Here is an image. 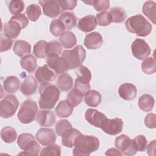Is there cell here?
I'll return each instance as SVG.
<instances>
[{
  "instance_id": "obj_14",
  "label": "cell",
  "mask_w": 156,
  "mask_h": 156,
  "mask_svg": "<svg viewBox=\"0 0 156 156\" xmlns=\"http://www.w3.org/2000/svg\"><path fill=\"white\" fill-rule=\"evenodd\" d=\"M39 4L43 8L44 15L49 18H55L60 13V7L58 0L39 1Z\"/></svg>"
},
{
  "instance_id": "obj_16",
  "label": "cell",
  "mask_w": 156,
  "mask_h": 156,
  "mask_svg": "<svg viewBox=\"0 0 156 156\" xmlns=\"http://www.w3.org/2000/svg\"><path fill=\"white\" fill-rule=\"evenodd\" d=\"M85 118L90 124L99 128L101 127L102 124L107 118L104 113L93 108H88L86 110Z\"/></svg>"
},
{
  "instance_id": "obj_4",
  "label": "cell",
  "mask_w": 156,
  "mask_h": 156,
  "mask_svg": "<svg viewBox=\"0 0 156 156\" xmlns=\"http://www.w3.org/2000/svg\"><path fill=\"white\" fill-rule=\"evenodd\" d=\"M62 57L66 62L68 69H74L82 66L86 57V51L82 46L77 45L71 50H65Z\"/></svg>"
},
{
  "instance_id": "obj_49",
  "label": "cell",
  "mask_w": 156,
  "mask_h": 156,
  "mask_svg": "<svg viewBox=\"0 0 156 156\" xmlns=\"http://www.w3.org/2000/svg\"><path fill=\"white\" fill-rule=\"evenodd\" d=\"M60 7L62 11L67 10H73L77 3V1L76 0H58Z\"/></svg>"
},
{
  "instance_id": "obj_48",
  "label": "cell",
  "mask_w": 156,
  "mask_h": 156,
  "mask_svg": "<svg viewBox=\"0 0 156 156\" xmlns=\"http://www.w3.org/2000/svg\"><path fill=\"white\" fill-rule=\"evenodd\" d=\"M13 44V40L10 38L6 37L4 34L0 36V51L4 52L11 49Z\"/></svg>"
},
{
  "instance_id": "obj_45",
  "label": "cell",
  "mask_w": 156,
  "mask_h": 156,
  "mask_svg": "<svg viewBox=\"0 0 156 156\" xmlns=\"http://www.w3.org/2000/svg\"><path fill=\"white\" fill-rule=\"evenodd\" d=\"M83 2L93 5L94 9L98 12H102L110 7V1L108 0H93L83 1Z\"/></svg>"
},
{
  "instance_id": "obj_40",
  "label": "cell",
  "mask_w": 156,
  "mask_h": 156,
  "mask_svg": "<svg viewBox=\"0 0 156 156\" xmlns=\"http://www.w3.org/2000/svg\"><path fill=\"white\" fill-rule=\"evenodd\" d=\"M48 42L45 40H40L37 42L33 49V53L35 57L39 58L46 57V46Z\"/></svg>"
},
{
  "instance_id": "obj_23",
  "label": "cell",
  "mask_w": 156,
  "mask_h": 156,
  "mask_svg": "<svg viewBox=\"0 0 156 156\" xmlns=\"http://www.w3.org/2000/svg\"><path fill=\"white\" fill-rule=\"evenodd\" d=\"M80 133L81 132L79 130L73 127L66 130L61 136L62 145L66 147L72 148L74 146L76 138Z\"/></svg>"
},
{
  "instance_id": "obj_34",
  "label": "cell",
  "mask_w": 156,
  "mask_h": 156,
  "mask_svg": "<svg viewBox=\"0 0 156 156\" xmlns=\"http://www.w3.org/2000/svg\"><path fill=\"white\" fill-rule=\"evenodd\" d=\"M156 4L153 1H146L142 7V12L146 17H147L154 24H155Z\"/></svg>"
},
{
  "instance_id": "obj_29",
  "label": "cell",
  "mask_w": 156,
  "mask_h": 156,
  "mask_svg": "<svg viewBox=\"0 0 156 156\" xmlns=\"http://www.w3.org/2000/svg\"><path fill=\"white\" fill-rule=\"evenodd\" d=\"M20 81L19 79L15 76H8L4 80L3 87L7 93H13L18 91L20 88Z\"/></svg>"
},
{
  "instance_id": "obj_5",
  "label": "cell",
  "mask_w": 156,
  "mask_h": 156,
  "mask_svg": "<svg viewBox=\"0 0 156 156\" xmlns=\"http://www.w3.org/2000/svg\"><path fill=\"white\" fill-rule=\"evenodd\" d=\"M17 144L20 148L24 151L20 154L27 155H38L40 151L41 147L34 136L29 133L20 134L17 138Z\"/></svg>"
},
{
  "instance_id": "obj_41",
  "label": "cell",
  "mask_w": 156,
  "mask_h": 156,
  "mask_svg": "<svg viewBox=\"0 0 156 156\" xmlns=\"http://www.w3.org/2000/svg\"><path fill=\"white\" fill-rule=\"evenodd\" d=\"M62 47L61 44L57 40L48 43L46 46V57L53 55L62 54Z\"/></svg>"
},
{
  "instance_id": "obj_47",
  "label": "cell",
  "mask_w": 156,
  "mask_h": 156,
  "mask_svg": "<svg viewBox=\"0 0 156 156\" xmlns=\"http://www.w3.org/2000/svg\"><path fill=\"white\" fill-rule=\"evenodd\" d=\"M72 127L73 126L69 121L66 119H61L55 125V132L58 136H62L66 130Z\"/></svg>"
},
{
  "instance_id": "obj_12",
  "label": "cell",
  "mask_w": 156,
  "mask_h": 156,
  "mask_svg": "<svg viewBox=\"0 0 156 156\" xmlns=\"http://www.w3.org/2000/svg\"><path fill=\"white\" fill-rule=\"evenodd\" d=\"M123 121L121 118H116L113 119L107 118L101 126V129L107 134L110 135H116L122 130Z\"/></svg>"
},
{
  "instance_id": "obj_21",
  "label": "cell",
  "mask_w": 156,
  "mask_h": 156,
  "mask_svg": "<svg viewBox=\"0 0 156 156\" xmlns=\"http://www.w3.org/2000/svg\"><path fill=\"white\" fill-rule=\"evenodd\" d=\"M38 88L37 82L33 76H28L23 82L20 91L23 94L29 96L34 94Z\"/></svg>"
},
{
  "instance_id": "obj_13",
  "label": "cell",
  "mask_w": 156,
  "mask_h": 156,
  "mask_svg": "<svg viewBox=\"0 0 156 156\" xmlns=\"http://www.w3.org/2000/svg\"><path fill=\"white\" fill-rule=\"evenodd\" d=\"M57 74L52 70L48 65L39 66L35 73V78L40 84L54 81L57 77Z\"/></svg>"
},
{
  "instance_id": "obj_22",
  "label": "cell",
  "mask_w": 156,
  "mask_h": 156,
  "mask_svg": "<svg viewBox=\"0 0 156 156\" xmlns=\"http://www.w3.org/2000/svg\"><path fill=\"white\" fill-rule=\"evenodd\" d=\"M97 25L96 18L93 15H87L79 20L77 27L83 32H89L94 30Z\"/></svg>"
},
{
  "instance_id": "obj_46",
  "label": "cell",
  "mask_w": 156,
  "mask_h": 156,
  "mask_svg": "<svg viewBox=\"0 0 156 156\" xmlns=\"http://www.w3.org/2000/svg\"><path fill=\"white\" fill-rule=\"evenodd\" d=\"M95 18L97 24L101 26H107L112 23L111 17L108 12H101L98 13Z\"/></svg>"
},
{
  "instance_id": "obj_50",
  "label": "cell",
  "mask_w": 156,
  "mask_h": 156,
  "mask_svg": "<svg viewBox=\"0 0 156 156\" xmlns=\"http://www.w3.org/2000/svg\"><path fill=\"white\" fill-rule=\"evenodd\" d=\"M155 117L156 115L154 113H148L144 118V124L149 129L155 128Z\"/></svg>"
},
{
  "instance_id": "obj_11",
  "label": "cell",
  "mask_w": 156,
  "mask_h": 156,
  "mask_svg": "<svg viewBox=\"0 0 156 156\" xmlns=\"http://www.w3.org/2000/svg\"><path fill=\"white\" fill-rule=\"evenodd\" d=\"M46 62L48 66L57 74H63L68 70L66 60L63 57H60L58 55L47 57Z\"/></svg>"
},
{
  "instance_id": "obj_2",
  "label": "cell",
  "mask_w": 156,
  "mask_h": 156,
  "mask_svg": "<svg viewBox=\"0 0 156 156\" xmlns=\"http://www.w3.org/2000/svg\"><path fill=\"white\" fill-rule=\"evenodd\" d=\"M38 91L40 94L39 107L43 110L52 109L59 99L60 91L58 88L50 83H45L40 84Z\"/></svg>"
},
{
  "instance_id": "obj_18",
  "label": "cell",
  "mask_w": 156,
  "mask_h": 156,
  "mask_svg": "<svg viewBox=\"0 0 156 156\" xmlns=\"http://www.w3.org/2000/svg\"><path fill=\"white\" fill-rule=\"evenodd\" d=\"M37 123L43 127H51L56 121L54 113L49 110H40L38 112L36 116Z\"/></svg>"
},
{
  "instance_id": "obj_37",
  "label": "cell",
  "mask_w": 156,
  "mask_h": 156,
  "mask_svg": "<svg viewBox=\"0 0 156 156\" xmlns=\"http://www.w3.org/2000/svg\"><path fill=\"white\" fill-rule=\"evenodd\" d=\"M29 20L32 22H35L38 20L41 15V10L40 7L36 4L29 5L26 10Z\"/></svg>"
},
{
  "instance_id": "obj_10",
  "label": "cell",
  "mask_w": 156,
  "mask_h": 156,
  "mask_svg": "<svg viewBox=\"0 0 156 156\" xmlns=\"http://www.w3.org/2000/svg\"><path fill=\"white\" fill-rule=\"evenodd\" d=\"M131 51L136 58L141 60L146 58L150 55L151 50L144 40L136 38L132 43Z\"/></svg>"
},
{
  "instance_id": "obj_39",
  "label": "cell",
  "mask_w": 156,
  "mask_h": 156,
  "mask_svg": "<svg viewBox=\"0 0 156 156\" xmlns=\"http://www.w3.org/2000/svg\"><path fill=\"white\" fill-rule=\"evenodd\" d=\"M141 69L146 74H152L156 71V64L154 57H147L141 63Z\"/></svg>"
},
{
  "instance_id": "obj_31",
  "label": "cell",
  "mask_w": 156,
  "mask_h": 156,
  "mask_svg": "<svg viewBox=\"0 0 156 156\" xmlns=\"http://www.w3.org/2000/svg\"><path fill=\"white\" fill-rule=\"evenodd\" d=\"M59 40L65 48L69 49L77 44L76 35L71 31H65L59 37Z\"/></svg>"
},
{
  "instance_id": "obj_51",
  "label": "cell",
  "mask_w": 156,
  "mask_h": 156,
  "mask_svg": "<svg viewBox=\"0 0 156 156\" xmlns=\"http://www.w3.org/2000/svg\"><path fill=\"white\" fill-rule=\"evenodd\" d=\"M12 17L15 20H17L22 25L23 29L26 27V26L29 23V20L24 13H20L18 15H15L12 16Z\"/></svg>"
},
{
  "instance_id": "obj_42",
  "label": "cell",
  "mask_w": 156,
  "mask_h": 156,
  "mask_svg": "<svg viewBox=\"0 0 156 156\" xmlns=\"http://www.w3.org/2000/svg\"><path fill=\"white\" fill-rule=\"evenodd\" d=\"M9 12L15 15L20 14L24 10V2L21 0H12L10 1L8 4Z\"/></svg>"
},
{
  "instance_id": "obj_25",
  "label": "cell",
  "mask_w": 156,
  "mask_h": 156,
  "mask_svg": "<svg viewBox=\"0 0 156 156\" xmlns=\"http://www.w3.org/2000/svg\"><path fill=\"white\" fill-rule=\"evenodd\" d=\"M57 87L62 91H67L73 88V79L68 73L60 74L56 82Z\"/></svg>"
},
{
  "instance_id": "obj_43",
  "label": "cell",
  "mask_w": 156,
  "mask_h": 156,
  "mask_svg": "<svg viewBox=\"0 0 156 156\" xmlns=\"http://www.w3.org/2000/svg\"><path fill=\"white\" fill-rule=\"evenodd\" d=\"M41 156L44 155H55L59 156L61 155V148L60 147L55 144H51L48 146L44 147L41 149L39 154Z\"/></svg>"
},
{
  "instance_id": "obj_6",
  "label": "cell",
  "mask_w": 156,
  "mask_h": 156,
  "mask_svg": "<svg viewBox=\"0 0 156 156\" xmlns=\"http://www.w3.org/2000/svg\"><path fill=\"white\" fill-rule=\"evenodd\" d=\"M38 113V105L35 101L31 99L24 101L21 105L17 116L23 124H29L35 118Z\"/></svg>"
},
{
  "instance_id": "obj_9",
  "label": "cell",
  "mask_w": 156,
  "mask_h": 156,
  "mask_svg": "<svg viewBox=\"0 0 156 156\" xmlns=\"http://www.w3.org/2000/svg\"><path fill=\"white\" fill-rule=\"evenodd\" d=\"M115 146L118 150L125 155H134L137 152L136 149L133 145L132 140L125 134H122L115 138Z\"/></svg>"
},
{
  "instance_id": "obj_8",
  "label": "cell",
  "mask_w": 156,
  "mask_h": 156,
  "mask_svg": "<svg viewBox=\"0 0 156 156\" xmlns=\"http://www.w3.org/2000/svg\"><path fill=\"white\" fill-rule=\"evenodd\" d=\"M19 102L16 96L9 94L0 102V116L2 118H9L13 116L16 112Z\"/></svg>"
},
{
  "instance_id": "obj_27",
  "label": "cell",
  "mask_w": 156,
  "mask_h": 156,
  "mask_svg": "<svg viewBox=\"0 0 156 156\" xmlns=\"http://www.w3.org/2000/svg\"><path fill=\"white\" fill-rule=\"evenodd\" d=\"M13 51L18 57H24L31 52V45L26 41L18 40L15 42Z\"/></svg>"
},
{
  "instance_id": "obj_28",
  "label": "cell",
  "mask_w": 156,
  "mask_h": 156,
  "mask_svg": "<svg viewBox=\"0 0 156 156\" xmlns=\"http://www.w3.org/2000/svg\"><path fill=\"white\" fill-rule=\"evenodd\" d=\"M21 67L29 73L34 72L37 67V58L32 54H28L23 57L20 60Z\"/></svg>"
},
{
  "instance_id": "obj_19",
  "label": "cell",
  "mask_w": 156,
  "mask_h": 156,
  "mask_svg": "<svg viewBox=\"0 0 156 156\" xmlns=\"http://www.w3.org/2000/svg\"><path fill=\"white\" fill-rule=\"evenodd\" d=\"M103 43V38L101 34L93 32L86 35L83 44L89 49H96L99 48Z\"/></svg>"
},
{
  "instance_id": "obj_26",
  "label": "cell",
  "mask_w": 156,
  "mask_h": 156,
  "mask_svg": "<svg viewBox=\"0 0 156 156\" xmlns=\"http://www.w3.org/2000/svg\"><path fill=\"white\" fill-rule=\"evenodd\" d=\"M102 96L100 93L96 90H91L88 91L85 94L84 101L85 104L91 107H98L101 102Z\"/></svg>"
},
{
  "instance_id": "obj_52",
  "label": "cell",
  "mask_w": 156,
  "mask_h": 156,
  "mask_svg": "<svg viewBox=\"0 0 156 156\" xmlns=\"http://www.w3.org/2000/svg\"><path fill=\"white\" fill-rule=\"evenodd\" d=\"M156 141L154 140L150 142L148 146H147L146 149L147 152L149 155H155V145H156Z\"/></svg>"
},
{
  "instance_id": "obj_3",
  "label": "cell",
  "mask_w": 156,
  "mask_h": 156,
  "mask_svg": "<svg viewBox=\"0 0 156 156\" xmlns=\"http://www.w3.org/2000/svg\"><path fill=\"white\" fill-rule=\"evenodd\" d=\"M127 31L140 37H146L152 31L151 24L141 14L129 18L125 22Z\"/></svg>"
},
{
  "instance_id": "obj_36",
  "label": "cell",
  "mask_w": 156,
  "mask_h": 156,
  "mask_svg": "<svg viewBox=\"0 0 156 156\" xmlns=\"http://www.w3.org/2000/svg\"><path fill=\"white\" fill-rule=\"evenodd\" d=\"M1 137L5 143H12L16 139L17 133L12 127L6 126L1 129Z\"/></svg>"
},
{
  "instance_id": "obj_33",
  "label": "cell",
  "mask_w": 156,
  "mask_h": 156,
  "mask_svg": "<svg viewBox=\"0 0 156 156\" xmlns=\"http://www.w3.org/2000/svg\"><path fill=\"white\" fill-rule=\"evenodd\" d=\"M85 95L78 89L74 88L66 95V101L73 107L77 106L83 101Z\"/></svg>"
},
{
  "instance_id": "obj_32",
  "label": "cell",
  "mask_w": 156,
  "mask_h": 156,
  "mask_svg": "<svg viewBox=\"0 0 156 156\" xmlns=\"http://www.w3.org/2000/svg\"><path fill=\"white\" fill-rule=\"evenodd\" d=\"M65 26L66 29L69 30L74 27L77 24V18L74 12H63L60 16L59 18Z\"/></svg>"
},
{
  "instance_id": "obj_1",
  "label": "cell",
  "mask_w": 156,
  "mask_h": 156,
  "mask_svg": "<svg viewBox=\"0 0 156 156\" xmlns=\"http://www.w3.org/2000/svg\"><path fill=\"white\" fill-rule=\"evenodd\" d=\"M99 140L96 136L80 133L75 139L73 155L74 156H89L91 152H94L99 149Z\"/></svg>"
},
{
  "instance_id": "obj_35",
  "label": "cell",
  "mask_w": 156,
  "mask_h": 156,
  "mask_svg": "<svg viewBox=\"0 0 156 156\" xmlns=\"http://www.w3.org/2000/svg\"><path fill=\"white\" fill-rule=\"evenodd\" d=\"M111 17L112 23H122L127 17L126 11L120 7H114L110 9L108 12Z\"/></svg>"
},
{
  "instance_id": "obj_30",
  "label": "cell",
  "mask_w": 156,
  "mask_h": 156,
  "mask_svg": "<svg viewBox=\"0 0 156 156\" xmlns=\"http://www.w3.org/2000/svg\"><path fill=\"white\" fill-rule=\"evenodd\" d=\"M155 100L152 96L149 94H144L140 97L138 99V107L144 112H151L154 106Z\"/></svg>"
},
{
  "instance_id": "obj_20",
  "label": "cell",
  "mask_w": 156,
  "mask_h": 156,
  "mask_svg": "<svg viewBox=\"0 0 156 156\" xmlns=\"http://www.w3.org/2000/svg\"><path fill=\"white\" fill-rule=\"evenodd\" d=\"M119 96L125 101H131L136 97L137 89L136 87L130 83H124L121 84L118 88Z\"/></svg>"
},
{
  "instance_id": "obj_17",
  "label": "cell",
  "mask_w": 156,
  "mask_h": 156,
  "mask_svg": "<svg viewBox=\"0 0 156 156\" xmlns=\"http://www.w3.org/2000/svg\"><path fill=\"white\" fill-rule=\"evenodd\" d=\"M21 29H23L22 25L12 17L4 24L3 29L4 35L10 38H17L21 33Z\"/></svg>"
},
{
  "instance_id": "obj_7",
  "label": "cell",
  "mask_w": 156,
  "mask_h": 156,
  "mask_svg": "<svg viewBox=\"0 0 156 156\" xmlns=\"http://www.w3.org/2000/svg\"><path fill=\"white\" fill-rule=\"evenodd\" d=\"M76 79L74 87L80 91L84 95L90 90V81L91 79L90 71L85 66H80L76 70Z\"/></svg>"
},
{
  "instance_id": "obj_38",
  "label": "cell",
  "mask_w": 156,
  "mask_h": 156,
  "mask_svg": "<svg viewBox=\"0 0 156 156\" xmlns=\"http://www.w3.org/2000/svg\"><path fill=\"white\" fill-rule=\"evenodd\" d=\"M66 29L65 25L60 19L53 20L49 26L50 32L55 37H58Z\"/></svg>"
},
{
  "instance_id": "obj_44",
  "label": "cell",
  "mask_w": 156,
  "mask_h": 156,
  "mask_svg": "<svg viewBox=\"0 0 156 156\" xmlns=\"http://www.w3.org/2000/svg\"><path fill=\"white\" fill-rule=\"evenodd\" d=\"M132 141L137 151L143 152L146 149L147 140L144 135H139L132 140Z\"/></svg>"
},
{
  "instance_id": "obj_24",
  "label": "cell",
  "mask_w": 156,
  "mask_h": 156,
  "mask_svg": "<svg viewBox=\"0 0 156 156\" xmlns=\"http://www.w3.org/2000/svg\"><path fill=\"white\" fill-rule=\"evenodd\" d=\"M74 107L66 100L60 101L55 108L56 115L59 118H68L71 115Z\"/></svg>"
},
{
  "instance_id": "obj_15",
  "label": "cell",
  "mask_w": 156,
  "mask_h": 156,
  "mask_svg": "<svg viewBox=\"0 0 156 156\" xmlns=\"http://www.w3.org/2000/svg\"><path fill=\"white\" fill-rule=\"evenodd\" d=\"M35 136L37 140L44 146L54 144L57 138L54 129L49 128L40 129L37 131Z\"/></svg>"
},
{
  "instance_id": "obj_53",
  "label": "cell",
  "mask_w": 156,
  "mask_h": 156,
  "mask_svg": "<svg viewBox=\"0 0 156 156\" xmlns=\"http://www.w3.org/2000/svg\"><path fill=\"white\" fill-rule=\"evenodd\" d=\"M106 155H122V154L115 148H110L105 153Z\"/></svg>"
}]
</instances>
